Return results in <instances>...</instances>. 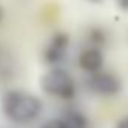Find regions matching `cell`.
Returning <instances> with one entry per match:
<instances>
[{
  "label": "cell",
  "mask_w": 128,
  "mask_h": 128,
  "mask_svg": "<svg viewBox=\"0 0 128 128\" xmlns=\"http://www.w3.org/2000/svg\"><path fill=\"white\" fill-rule=\"evenodd\" d=\"M0 112L15 126H27L41 118L44 102L26 89H8L0 96Z\"/></svg>",
  "instance_id": "6da1fadb"
},
{
  "label": "cell",
  "mask_w": 128,
  "mask_h": 128,
  "mask_svg": "<svg viewBox=\"0 0 128 128\" xmlns=\"http://www.w3.org/2000/svg\"><path fill=\"white\" fill-rule=\"evenodd\" d=\"M39 86L44 94L62 101H71L77 95L76 80L72 74L63 66L47 68L39 78Z\"/></svg>",
  "instance_id": "7a4b0ae2"
},
{
  "label": "cell",
  "mask_w": 128,
  "mask_h": 128,
  "mask_svg": "<svg viewBox=\"0 0 128 128\" xmlns=\"http://www.w3.org/2000/svg\"><path fill=\"white\" fill-rule=\"evenodd\" d=\"M70 47H71V38L66 32L53 33L42 51L44 62L48 65V68L62 66L63 62L68 59Z\"/></svg>",
  "instance_id": "3957f363"
},
{
  "label": "cell",
  "mask_w": 128,
  "mask_h": 128,
  "mask_svg": "<svg viewBox=\"0 0 128 128\" xmlns=\"http://www.w3.org/2000/svg\"><path fill=\"white\" fill-rule=\"evenodd\" d=\"M86 88L94 95L108 98V96H114L122 92V82L113 72H107L102 70V71L88 76Z\"/></svg>",
  "instance_id": "277c9868"
},
{
  "label": "cell",
  "mask_w": 128,
  "mask_h": 128,
  "mask_svg": "<svg viewBox=\"0 0 128 128\" xmlns=\"http://www.w3.org/2000/svg\"><path fill=\"white\" fill-rule=\"evenodd\" d=\"M77 63H78L80 70L83 72H86L88 76L102 71V66H104L102 50L100 47H94V45L84 47L77 56Z\"/></svg>",
  "instance_id": "5b68a950"
},
{
  "label": "cell",
  "mask_w": 128,
  "mask_h": 128,
  "mask_svg": "<svg viewBox=\"0 0 128 128\" xmlns=\"http://www.w3.org/2000/svg\"><path fill=\"white\" fill-rule=\"evenodd\" d=\"M59 118L62 119L66 128H89V120L86 114L77 108H68Z\"/></svg>",
  "instance_id": "8992f818"
},
{
  "label": "cell",
  "mask_w": 128,
  "mask_h": 128,
  "mask_svg": "<svg viewBox=\"0 0 128 128\" xmlns=\"http://www.w3.org/2000/svg\"><path fill=\"white\" fill-rule=\"evenodd\" d=\"M38 128H66V126H65V124L62 122L60 118H51V119L44 120Z\"/></svg>",
  "instance_id": "52a82bcc"
},
{
  "label": "cell",
  "mask_w": 128,
  "mask_h": 128,
  "mask_svg": "<svg viewBox=\"0 0 128 128\" xmlns=\"http://www.w3.org/2000/svg\"><path fill=\"white\" fill-rule=\"evenodd\" d=\"M116 2V6L124 11V12H128V0H114Z\"/></svg>",
  "instance_id": "ba28073f"
},
{
  "label": "cell",
  "mask_w": 128,
  "mask_h": 128,
  "mask_svg": "<svg viewBox=\"0 0 128 128\" xmlns=\"http://www.w3.org/2000/svg\"><path fill=\"white\" fill-rule=\"evenodd\" d=\"M116 128H128V116L122 118V119L116 124Z\"/></svg>",
  "instance_id": "9c48e42d"
},
{
  "label": "cell",
  "mask_w": 128,
  "mask_h": 128,
  "mask_svg": "<svg viewBox=\"0 0 128 128\" xmlns=\"http://www.w3.org/2000/svg\"><path fill=\"white\" fill-rule=\"evenodd\" d=\"M5 18H6V11H5V8L2 5H0V24L5 21Z\"/></svg>",
  "instance_id": "30bf717a"
},
{
  "label": "cell",
  "mask_w": 128,
  "mask_h": 128,
  "mask_svg": "<svg viewBox=\"0 0 128 128\" xmlns=\"http://www.w3.org/2000/svg\"><path fill=\"white\" fill-rule=\"evenodd\" d=\"M86 2H89V3H92V5H102L104 0H86Z\"/></svg>",
  "instance_id": "8fae6325"
}]
</instances>
